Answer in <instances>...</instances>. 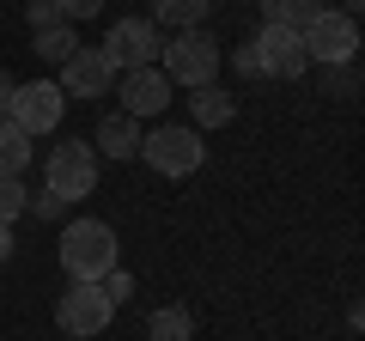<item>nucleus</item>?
<instances>
[{
  "label": "nucleus",
  "mask_w": 365,
  "mask_h": 341,
  "mask_svg": "<svg viewBox=\"0 0 365 341\" xmlns=\"http://www.w3.org/2000/svg\"><path fill=\"white\" fill-rule=\"evenodd\" d=\"M213 0H153V25H170V31H189L207 19Z\"/></svg>",
  "instance_id": "15"
},
{
  "label": "nucleus",
  "mask_w": 365,
  "mask_h": 341,
  "mask_svg": "<svg viewBox=\"0 0 365 341\" xmlns=\"http://www.w3.org/2000/svg\"><path fill=\"white\" fill-rule=\"evenodd\" d=\"M91 153L98 158H134L140 153V122L122 116V110H110V116L91 128Z\"/></svg>",
  "instance_id": "12"
},
{
  "label": "nucleus",
  "mask_w": 365,
  "mask_h": 341,
  "mask_svg": "<svg viewBox=\"0 0 365 341\" xmlns=\"http://www.w3.org/2000/svg\"><path fill=\"white\" fill-rule=\"evenodd\" d=\"M299 43H304V55H311V61H323V67H347L353 55H359V25H353L341 6H323V13H317L311 25L299 31Z\"/></svg>",
  "instance_id": "5"
},
{
  "label": "nucleus",
  "mask_w": 365,
  "mask_h": 341,
  "mask_svg": "<svg viewBox=\"0 0 365 341\" xmlns=\"http://www.w3.org/2000/svg\"><path fill=\"white\" fill-rule=\"evenodd\" d=\"M359 6H365V0H341V13H347V19H353V13H359Z\"/></svg>",
  "instance_id": "28"
},
{
  "label": "nucleus",
  "mask_w": 365,
  "mask_h": 341,
  "mask_svg": "<svg viewBox=\"0 0 365 341\" xmlns=\"http://www.w3.org/2000/svg\"><path fill=\"white\" fill-rule=\"evenodd\" d=\"M91 287L104 292L110 305H128V299H134V275H128V268H110V275H104V280H91Z\"/></svg>",
  "instance_id": "20"
},
{
  "label": "nucleus",
  "mask_w": 365,
  "mask_h": 341,
  "mask_svg": "<svg viewBox=\"0 0 365 341\" xmlns=\"http://www.w3.org/2000/svg\"><path fill=\"white\" fill-rule=\"evenodd\" d=\"M98 49L116 61V73H128V67H158L165 37H158L153 19H116V25H110V37L98 43Z\"/></svg>",
  "instance_id": "8"
},
{
  "label": "nucleus",
  "mask_w": 365,
  "mask_h": 341,
  "mask_svg": "<svg viewBox=\"0 0 365 341\" xmlns=\"http://www.w3.org/2000/svg\"><path fill=\"white\" fill-rule=\"evenodd\" d=\"M25 208L37 213V220H61V213H67V201H61V195H49V189H43V195H31Z\"/></svg>",
  "instance_id": "23"
},
{
  "label": "nucleus",
  "mask_w": 365,
  "mask_h": 341,
  "mask_svg": "<svg viewBox=\"0 0 365 341\" xmlns=\"http://www.w3.org/2000/svg\"><path fill=\"white\" fill-rule=\"evenodd\" d=\"M25 201H31V189L19 183V177H0V225H13L19 213H25Z\"/></svg>",
  "instance_id": "19"
},
{
  "label": "nucleus",
  "mask_w": 365,
  "mask_h": 341,
  "mask_svg": "<svg viewBox=\"0 0 365 341\" xmlns=\"http://www.w3.org/2000/svg\"><path fill=\"white\" fill-rule=\"evenodd\" d=\"M110 317H116V305L104 299V292L91 287V280H73V287L55 299V323H61V335L73 341H91V335H104Z\"/></svg>",
  "instance_id": "6"
},
{
  "label": "nucleus",
  "mask_w": 365,
  "mask_h": 341,
  "mask_svg": "<svg viewBox=\"0 0 365 341\" xmlns=\"http://www.w3.org/2000/svg\"><path fill=\"white\" fill-rule=\"evenodd\" d=\"M25 165H31V134L0 116V177H19Z\"/></svg>",
  "instance_id": "16"
},
{
  "label": "nucleus",
  "mask_w": 365,
  "mask_h": 341,
  "mask_svg": "<svg viewBox=\"0 0 365 341\" xmlns=\"http://www.w3.org/2000/svg\"><path fill=\"white\" fill-rule=\"evenodd\" d=\"M189 116H195V134H201V128H225V122L237 116V98L225 92V86H195Z\"/></svg>",
  "instance_id": "13"
},
{
  "label": "nucleus",
  "mask_w": 365,
  "mask_h": 341,
  "mask_svg": "<svg viewBox=\"0 0 365 341\" xmlns=\"http://www.w3.org/2000/svg\"><path fill=\"white\" fill-rule=\"evenodd\" d=\"M55 6H61L67 25H79V19H98V13H104V0H55Z\"/></svg>",
  "instance_id": "22"
},
{
  "label": "nucleus",
  "mask_w": 365,
  "mask_h": 341,
  "mask_svg": "<svg viewBox=\"0 0 365 341\" xmlns=\"http://www.w3.org/2000/svg\"><path fill=\"white\" fill-rule=\"evenodd\" d=\"M61 110H67V98H61V86H55V79H25V86H13L6 122H13V128H25L31 141H37V134H49L55 122H61Z\"/></svg>",
  "instance_id": "7"
},
{
  "label": "nucleus",
  "mask_w": 365,
  "mask_h": 341,
  "mask_svg": "<svg viewBox=\"0 0 365 341\" xmlns=\"http://www.w3.org/2000/svg\"><path fill=\"white\" fill-rule=\"evenodd\" d=\"M98 170H104V158L91 153V141L79 134V141H61V146L49 153L43 183H49V195H61L67 208H73V201H86L91 189H98Z\"/></svg>",
  "instance_id": "3"
},
{
  "label": "nucleus",
  "mask_w": 365,
  "mask_h": 341,
  "mask_svg": "<svg viewBox=\"0 0 365 341\" xmlns=\"http://www.w3.org/2000/svg\"><path fill=\"white\" fill-rule=\"evenodd\" d=\"M256 61H262V79H299L304 67H311V55H304L299 31L262 25V31H256Z\"/></svg>",
  "instance_id": "11"
},
{
  "label": "nucleus",
  "mask_w": 365,
  "mask_h": 341,
  "mask_svg": "<svg viewBox=\"0 0 365 341\" xmlns=\"http://www.w3.org/2000/svg\"><path fill=\"white\" fill-rule=\"evenodd\" d=\"M110 98L122 104V116L146 122V116H158V110L170 104V79L158 73V67H128V73H116V92Z\"/></svg>",
  "instance_id": "10"
},
{
  "label": "nucleus",
  "mask_w": 365,
  "mask_h": 341,
  "mask_svg": "<svg viewBox=\"0 0 365 341\" xmlns=\"http://www.w3.org/2000/svg\"><path fill=\"white\" fill-rule=\"evenodd\" d=\"M13 86H19L13 73H0V116H6V104H13Z\"/></svg>",
  "instance_id": "27"
},
{
  "label": "nucleus",
  "mask_w": 365,
  "mask_h": 341,
  "mask_svg": "<svg viewBox=\"0 0 365 341\" xmlns=\"http://www.w3.org/2000/svg\"><path fill=\"white\" fill-rule=\"evenodd\" d=\"M61 268H67V280H104L116 268V225L67 220L61 225Z\"/></svg>",
  "instance_id": "2"
},
{
  "label": "nucleus",
  "mask_w": 365,
  "mask_h": 341,
  "mask_svg": "<svg viewBox=\"0 0 365 341\" xmlns=\"http://www.w3.org/2000/svg\"><path fill=\"white\" fill-rule=\"evenodd\" d=\"M195 335V317L182 311V305H165V311H153V323H146V341H189Z\"/></svg>",
  "instance_id": "17"
},
{
  "label": "nucleus",
  "mask_w": 365,
  "mask_h": 341,
  "mask_svg": "<svg viewBox=\"0 0 365 341\" xmlns=\"http://www.w3.org/2000/svg\"><path fill=\"white\" fill-rule=\"evenodd\" d=\"M25 19H31V31H49V25H67V19H61V6H55V0H31V6H25Z\"/></svg>",
  "instance_id": "21"
},
{
  "label": "nucleus",
  "mask_w": 365,
  "mask_h": 341,
  "mask_svg": "<svg viewBox=\"0 0 365 341\" xmlns=\"http://www.w3.org/2000/svg\"><path fill=\"white\" fill-rule=\"evenodd\" d=\"M220 37H213L207 25H189V31H177V37L158 49V73L170 79V86H213V73H220Z\"/></svg>",
  "instance_id": "1"
},
{
  "label": "nucleus",
  "mask_w": 365,
  "mask_h": 341,
  "mask_svg": "<svg viewBox=\"0 0 365 341\" xmlns=\"http://www.w3.org/2000/svg\"><path fill=\"white\" fill-rule=\"evenodd\" d=\"M13 250H19V238H13V225H0V263H13Z\"/></svg>",
  "instance_id": "26"
},
{
  "label": "nucleus",
  "mask_w": 365,
  "mask_h": 341,
  "mask_svg": "<svg viewBox=\"0 0 365 341\" xmlns=\"http://www.w3.org/2000/svg\"><path fill=\"white\" fill-rule=\"evenodd\" d=\"M79 49V37H73V25H49V31H37V61H49V67H61L67 55Z\"/></svg>",
  "instance_id": "18"
},
{
  "label": "nucleus",
  "mask_w": 365,
  "mask_h": 341,
  "mask_svg": "<svg viewBox=\"0 0 365 341\" xmlns=\"http://www.w3.org/2000/svg\"><path fill=\"white\" fill-rule=\"evenodd\" d=\"M329 0H262V13H268V25H287V31H304L317 13H323Z\"/></svg>",
  "instance_id": "14"
},
{
  "label": "nucleus",
  "mask_w": 365,
  "mask_h": 341,
  "mask_svg": "<svg viewBox=\"0 0 365 341\" xmlns=\"http://www.w3.org/2000/svg\"><path fill=\"white\" fill-rule=\"evenodd\" d=\"M140 158L158 170V177H195L207 146H201L195 128H182V122H158L153 134H140Z\"/></svg>",
  "instance_id": "4"
},
{
  "label": "nucleus",
  "mask_w": 365,
  "mask_h": 341,
  "mask_svg": "<svg viewBox=\"0 0 365 341\" xmlns=\"http://www.w3.org/2000/svg\"><path fill=\"white\" fill-rule=\"evenodd\" d=\"M323 86H335V92H353V86H359V73H353V61L347 67H329V79Z\"/></svg>",
  "instance_id": "25"
},
{
  "label": "nucleus",
  "mask_w": 365,
  "mask_h": 341,
  "mask_svg": "<svg viewBox=\"0 0 365 341\" xmlns=\"http://www.w3.org/2000/svg\"><path fill=\"white\" fill-rule=\"evenodd\" d=\"M232 67H237V73H244V79H262V61H256V43H237V49H232Z\"/></svg>",
  "instance_id": "24"
},
{
  "label": "nucleus",
  "mask_w": 365,
  "mask_h": 341,
  "mask_svg": "<svg viewBox=\"0 0 365 341\" xmlns=\"http://www.w3.org/2000/svg\"><path fill=\"white\" fill-rule=\"evenodd\" d=\"M61 98H110L116 92V61H110L104 49H73L61 61Z\"/></svg>",
  "instance_id": "9"
}]
</instances>
